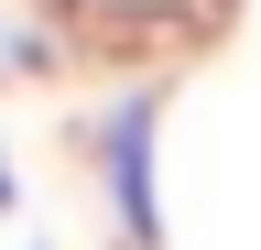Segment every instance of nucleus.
I'll list each match as a JSON object with an SVG mask.
<instances>
[{
	"label": "nucleus",
	"instance_id": "1",
	"mask_svg": "<svg viewBox=\"0 0 261 250\" xmlns=\"http://www.w3.org/2000/svg\"><path fill=\"white\" fill-rule=\"evenodd\" d=\"M152 131H163V109L152 98H130L120 120H109V142H98V152H109V207H120V229L130 239H163V196H152Z\"/></svg>",
	"mask_w": 261,
	"mask_h": 250
},
{
	"label": "nucleus",
	"instance_id": "2",
	"mask_svg": "<svg viewBox=\"0 0 261 250\" xmlns=\"http://www.w3.org/2000/svg\"><path fill=\"white\" fill-rule=\"evenodd\" d=\"M0 207H22V185H11V163H0Z\"/></svg>",
	"mask_w": 261,
	"mask_h": 250
}]
</instances>
